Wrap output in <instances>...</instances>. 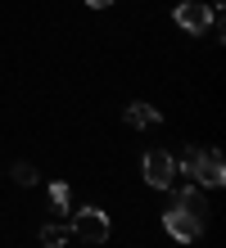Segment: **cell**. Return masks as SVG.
Segmentation results:
<instances>
[{"mask_svg": "<svg viewBox=\"0 0 226 248\" xmlns=\"http://www.w3.org/2000/svg\"><path fill=\"white\" fill-rule=\"evenodd\" d=\"M140 176H145V185H154V189H172L176 185V158L163 154V149H149L140 158Z\"/></svg>", "mask_w": 226, "mask_h": 248, "instance_id": "cell-2", "label": "cell"}, {"mask_svg": "<svg viewBox=\"0 0 226 248\" xmlns=\"http://www.w3.org/2000/svg\"><path fill=\"white\" fill-rule=\"evenodd\" d=\"M122 118H127V126H140V131H145V126H158V122H163V113L136 99V104H127V108H122Z\"/></svg>", "mask_w": 226, "mask_h": 248, "instance_id": "cell-7", "label": "cell"}, {"mask_svg": "<svg viewBox=\"0 0 226 248\" xmlns=\"http://www.w3.org/2000/svg\"><path fill=\"white\" fill-rule=\"evenodd\" d=\"M72 235H82L86 244H104L109 239V212L104 208H82L72 217Z\"/></svg>", "mask_w": 226, "mask_h": 248, "instance_id": "cell-3", "label": "cell"}, {"mask_svg": "<svg viewBox=\"0 0 226 248\" xmlns=\"http://www.w3.org/2000/svg\"><path fill=\"white\" fill-rule=\"evenodd\" d=\"M163 230H168L176 244H194L204 235V221H194V217H186L181 208H172V212H163Z\"/></svg>", "mask_w": 226, "mask_h": 248, "instance_id": "cell-5", "label": "cell"}, {"mask_svg": "<svg viewBox=\"0 0 226 248\" xmlns=\"http://www.w3.org/2000/svg\"><path fill=\"white\" fill-rule=\"evenodd\" d=\"M14 181H18V185H36V167L32 163H18V167H14Z\"/></svg>", "mask_w": 226, "mask_h": 248, "instance_id": "cell-10", "label": "cell"}, {"mask_svg": "<svg viewBox=\"0 0 226 248\" xmlns=\"http://www.w3.org/2000/svg\"><path fill=\"white\" fill-rule=\"evenodd\" d=\"M50 208H54V217L68 212V185L64 181H50Z\"/></svg>", "mask_w": 226, "mask_h": 248, "instance_id": "cell-9", "label": "cell"}, {"mask_svg": "<svg viewBox=\"0 0 226 248\" xmlns=\"http://www.w3.org/2000/svg\"><path fill=\"white\" fill-rule=\"evenodd\" d=\"M86 5H90V9H109L113 0H86Z\"/></svg>", "mask_w": 226, "mask_h": 248, "instance_id": "cell-11", "label": "cell"}, {"mask_svg": "<svg viewBox=\"0 0 226 248\" xmlns=\"http://www.w3.org/2000/svg\"><path fill=\"white\" fill-rule=\"evenodd\" d=\"M176 208L186 217H194V221H204L208 217V199L199 194V185H190V189H176Z\"/></svg>", "mask_w": 226, "mask_h": 248, "instance_id": "cell-6", "label": "cell"}, {"mask_svg": "<svg viewBox=\"0 0 226 248\" xmlns=\"http://www.w3.org/2000/svg\"><path fill=\"white\" fill-rule=\"evenodd\" d=\"M172 18H176V27H186L190 36H199V32H208V27H213V9L199 5V0H181Z\"/></svg>", "mask_w": 226, "mask_h": 248, "instance_id": "cell-4", "label": "cell"}, {"mask_svg": "<svg viewBox=\"0 0 226 248\" xmlns=\"http://www.w3.org/2000/svg\"><path fill=\"white\" fill-rule=\"evenodd\" d=\"M68 239H72V226H54V221H50V226L41 230V244H45V248H64Z\"/></svg>", "mask_w": 226, "mask_h": 248, "instance_id": "cell-8", "label": "cell"}, {"mask_svg": "<svg viewBox=\"0 0 226 248\" xmlns=\"http://www.w3.org/2000/svg\"><path fill=\"white\" fill-rule=\"evenodd\" d=\"M181 171H186L190 181L208 185V189L226 185V163H222L217 149H186V154H181Z\"/></svg>", "mask_w": 226, "mask_h": 248, "instance_id": "cell-1", "label": "cell"}]
</instances>
